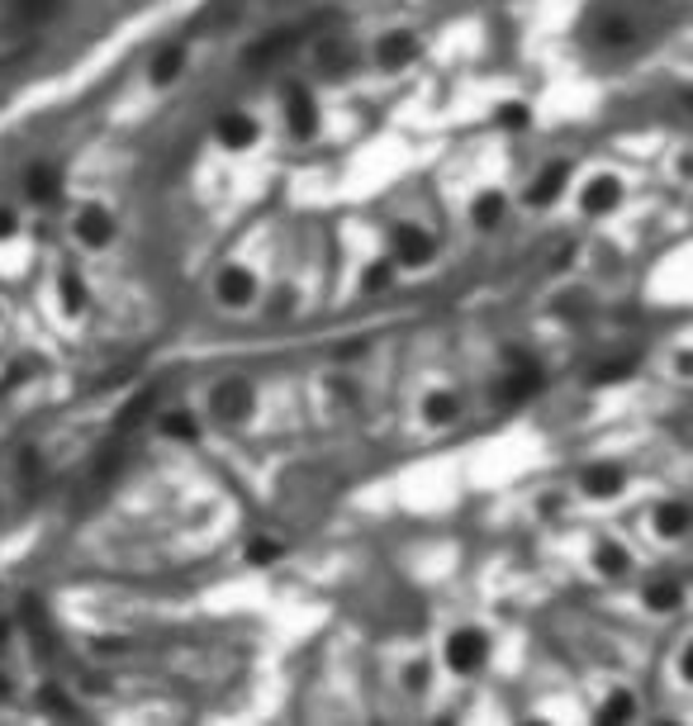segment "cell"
I'll return each mask as SVG.
<instances>
[{
	"label": "cell",
	"instance_id": "cell-1",
	"mask_svg": "<svg viewBox=\"0 0 693 726\" xmlns=\"http://www.w3.org/2000/svg\"><path fill=\"white\" fill-rule=\"evenodd\" d=\"M195 409H200L205 427H214V433H252L261 423V385L243 371L214 375L200 390V399H195Z\"/></svg>",
	"mask_w": 693,
	"mask_h": 726
},
{
	"label": "cell",
	"instance_id": "cell-2",
	"mask_svg": "<svg viewBox=\"0 0 693 726\" xmlns=\"http://www.w3.org/2000/svg\"><path fill=\"white\" fill-rule=\"evenodd\" d=\"M433 660H437L442 679H456V684L485 679L494 665V631L480 627V622H451V627L437 631Z\"/></svg>",
	"mask_w": 693,
	"mask_h": 726
},
{
	"label": "cell",
	"instance_id": "cell-3",
	"mask_svg": "<svg viewBox=\"0 0 693 726\" xmlns=\"http://www.w3.org/2000/svg\"><path fill=\"white\" fill-rule=\"evenodd\" d=\"M570 495L584 503V509H618V503L632 495V465L618 456H590L574 465Z\"/></svg>",
	"mask_w": 693,
	"mask_h": 726
},
{
	"label": "cell",
	"instance_id": "cell-4",
	"mask_svg": "<svg viewBox=\"0 0 693 726\" xmlns=\"http://www.w3.org/2000/svg\"><path fill=\"white\" fill-rule=\"evenodd\" d=\"M642 531L651 547L660 551H679L689 547V531H693V503L679 489H665V495H651L642 509Z\"/></svg>",
	"mask_w": 693,
	"mask_h": 726
},
{
	"label": "cell",
	"instance_id": "cell-5",
	"mask_svg": "<svg viewBox=\"0 0 693 726\" xmlns=\"http://www.w3.org/2000/svg\"><path fill=\"white\" fill-rule=\"evenodd\" d=\"M413 427L428 437H447L466 423V395L451 380H423L413 395Z\"/></svg>",
	"mask_w": 693,
	"mask_h": 726
},
{
	"label": "cell",
	"instance_id": "cell-6",
	"mask_svg": "<svg viewBox=\"0 0 693 726\" xmlns=\"http://www.w3.org/2000/svg\"><path fill=\"white\" fill-rule=\"evenodd\" d=\"M584 575L594 579V585H632L636 579V547L618 531H590V541H584Z\"/></svg>",
	"mask_w": 693,
	"mask_h": 726
},
{
	"label": "cell",
	"instance_id": "cell-7",
	"mask_svg": "<svg viewBox=\"0 0 693 726\" xmlns=\"http://www.w3.org/2000/svg\"><path fill=\"white\" fill-rule=\"evenodd\" d=\"M261 295H267V285H261L257 266L247 262H224L214 266V276H209V300H214L219 314H252L261 309Z\"/></svg>",
	"mask_w": 693,
	"mask_h": 726
},
{
	"label": "cell",
	"instance_id": "cell-8",
	"mask_svg": "<svg viewBox=\"0 0 693 726\" xmlns=\"http://www.w3.org/2000/svg\"><path fill=\"white\" fill-rule=\"evenodd\" d=\"M389 684H395L399 703L428 708L437 698V684H442V669H437L433 651H404V655H395V665H389Z\"/></svg>",
	"mask_w": 693,
	"mask_h": 726
},
{
	"label": "cell",
	"instance_id": "cell-9",
	"mask_svg": "<svg viewBox=\"0 0 693 726\" xmlns=\"http://www.w3.org/2000/svg\"><path fill=\"white\" fill-rule=\"evenodd\" d=\"M67 238L90 256L110 252L114 242H120V214H114L104 200H82L67 218Z\"/></svg>",
	"mask_w": 693,
	"mask_h": 726
},
{
	"label": "cell",
	"instance_id": "cell-10",
	"mask_svg": "<svg viewBox=\"0 0 693 726\" xmlns=\"http://www.w3.org/2000/svg\"><path fill=\"white\" fill-rule=\"evenodd\" d=\"M627 204V180L618 172H590L574 186V210L580 218H590V224H604Z\"/></svg>",
	"mask_w": 693,
	"mask_h": 726
},
{
	"label": "cell",
	"instance_id": "cell-11",
	"mask_svg": "<svg viewBox=\"0 0 693 726\" xmlns=\"http://www.w3.org/2000/svg\"><path fill=\"white\" fill-rule=\"evenodd\" d=\"M442 242L433 228L413 224V218H399V224H389V262L399 271H428L437 262Z\"/></svg>",
	"mask_w": 693,
	"mask_h": 726
},
{
	"label": "cell",
	"instance_id": "cell-12",
	"mask_svg": "<svg viewBox=\"0 0 693 726\" xmlns=\"http://www.w3.org/2000/svg\"><path fill=\"white\" fill-rule=\"evenodd\" d=\"M418 53H423V38H418V29H409V24H395V29L375 34L371 48H366V62H371L381 76H399L409 72Z\"/></svg>",
	"mask_w": 693,
	"mask_h": 726
},
{
	"label": "cell",
	"instance_id": "cell-13",
	"mask_svg": "<svg viewBox=\"0 0 693 726\" xmlns=\"http://www.w3.org/2000/svg\"><path fill=\"white\" fill-rule=\"evenodd\" d=\"M636 608H642L646 617H679L689 608V579L675 575V569H656V575H646L642 585H636Z\"/></svg>",
	"mask_w": 693,
	"mask_h": 726
},
{
	"label": "cell",
	"instance_id": "cell-14",
	"mask_svg": "<svg viewBox=\"0 0 693 726\" xmlns=\"http://www.w3.org/2000/svg\"><path fill=\"white\" fill-rule=\"evenodd\" d=\"M281 124L295 142H313L323 134V105H319V96H313V86L290 82L281 90Z\"/></svg>",
	"mask_w": 693,
	"mask_h": 726
},
{
	"label": "cell",
	"instance_id": "cell-15",
	"mask_svg": "<svg viewBox=\"0 0 693 726\" xmlns=\"http://www.w3.org/2000/svg\"><path fill=\"white\" fill-rule=\"evenodd\" d=\"M52 304H58L62 323H72V328H82V323L90 318V309H96V295H90L86 276L72 262H62L58 271H52Z\"/></svg>",
	"mask_w": 693,
	"mask_h": 726
},
{
	"label": "cell",
	"instance_id": "cell-16",
	"mask_svg": "<svg viewBox=\"0 0 693 726\" xmlns=\"http://www.w3.org/2000/svg\"><path fill=\"white\" fill-rule=\"evenodd\" d=\"M542 366L532 356H522V352H508V371L494 380V399H499L504 409H518V404H528V399H537L542 395Z\"/></svg>",
	"mask_w": 693,
	"mask_h": 726
},
{
	"label": "cell",
	"instance_id": "cell-17",
	"mask_svg": "<svg viewBox=\"0 0 693 726\" xmlns=\"http://www.w3.org/2000/svg\"><path fill=\"white\" fill-rule=\"evenodd\" d=\"M309 58H313V67H319L323 76H333V82H343V76H351L366 62L361 53V43L351 34H319L313 38V48H309Z\"/></svg>",
	"mask_w": 693,
	"mask_h": 726
},
{
	"label": "cell",
	"instance_id": "cell-18",
	"mask_svg": "<svg viewBox=\"0 0 693 726\" xmlns=\"http://www.w3.org/2000/svg\"><path fill=\"white\" fill-rule=\"evenodd\" d=\"M570 180H574V166H570L566 158L542 162V166H537V176H532V180H528V190H522V210H532V214L556 210V204L566 200Z\"/></svg>",
	"mask_w": 693,
	"mask_h": 726
},
{
	"label": "cell",
	"instance_id": "cell-19",
	"mask_svg": "<svg viewBox=\"0 0 693 726\" xmlns=\"http://www.w3.org/2000/svg\"><path fill=\"white\" fill-rule=\"evenodd\" d=\"M261 134H267V128H261V120L252 110H219L214 114V142L224 152H233V158H247V152H257L261 148Z\"/></svg>",
	"mask_w": 693,
	"mask_h": 726
},
{
	"label": "cell",
	"instance_id": "cell-20",
	"mask_svg": "<svg viewBox=\"0 0 693 726\" xmlns=\"http://www.w3.org/2000/svg\"><path fill=\"white\" fill-rule=\"evenodd\" d=\"M642 712H646V703H642V693H636V684L604 679V689H598L590 717L608 722V726H627V722H642Z\"/></svg>",
	"mask_w": 693,
	"mask_h": 726
},
{
	"label": "cell",
	"instance_id": "cell-21",
	"mask_svg": "<svg viewBox=\"0 0 693 726\" xmlns=\"http://www.w3.org/2000/svg\"><path fill=\"white\" fill-rule=\"evenodd\" d=\"M152 427H157V437H162V442H172V447H200L205 433H209L195 404H172V409H162V413L152 418Z\"/></svg>",
	"mask_w": 693,
	"mask_h": 726
},
{
	"label": "cell",
	"instance_id": "cell-22",
	"mask_svg": "<svg viewBox=\"0 0 693 726\" xmlns=\"http://www.w3.org/2000/svg\"><path fill=\"white\" fill-rule=\"evenodd\" d=\"M62 190H67V180H62V166L58 162H29L20 176V196L24 204H34V210H48V204L62 200Z\"/></svg>",
	"mask_w": 693,
	"mask_h": 726
},
{
	"label": "cell",
	"instance_id": "cell-23",
	"mask_svg": "<svg viewBox=\"0 0 693 726\" xmlns=\"http://www.w3.org/2000/svg\"><path fill=\"white\" fill-rule=\"evenodd\" d=\"M508 214H513V200H508L504 186H480L466 204V224L475 233H499Z\"/></svg>",
	"mask_w": 693,
	"mask_h": 726
},
{
	"label": "cell",
	"instance_id": "cell-24",
	"mask_svg": "<svg viewBox=\"0 0 693 726\" xmlns=\"http://www.w3.org/2000/svg\"><path fill=\"white\" fill-rule=\"evenodd\" d=\"M299 43H305V29H276V34H267V38L243 48V67H276V62L290 58Z\"/></svg>",
	"mask_w": 693,
	"mask_h": 726
},
{
	"label": "cell",
	"instance_id": "cell-25",
	"mask_svg": "<svg viewBox=\"0 0 693 726\" xmlns=\"http://www.w3.org/2000/svg\"><path fill=\"white\" fill-rule=\"evenodd\" d=\"M186 72H190V48L186 43H162L148 58V86L152 90H172Z\"/></svg>",
	"mask_w": 693,
	"mask_h": 726
},
{
	"label": "cell",
	"instance_id": "cell-26",
	"mask_svg": "<svg viewBox=\"0 0 693 726\" xmlns=\"http://www.w3.org/2000/svg\"><path fill=\"white\" fill-rule=\"evenodd\" d=\"M285 561V541L276 531H252V537L243 541V565L247 569H271Z\"/></svg>",
	"mask_w": 693,
	"mask_h": 726
},
{
	"label": "cell",
	"instance_id": "cell-27",
	"mask_svg": "<svg viewBox=\"0 0 693 726\" xmlns=\"http://www.w3.org/2000/svg\"><path fill=\"white\" fill-rule=\"evenodd\" d=\"M636 38H642V29H636L632 15H608V20H598V29H594L598 48H632Z\"/></svg>",
	"mask_w": 693,
	"mask_h": 726
},
{
	"label": "cell",
	"instance_id": "cell-28",
	"mask_svg": "<svg viewBox=\"0 0 693 726\" xmlns=\"http://www.w3.org/2000/svg\"><path fill=\"white\" fill-rule=\"evenodd\" d=\"M395 280H399V266L389 262V252H381V256H371V262L361 266V276H357V290H361V295H385Z\"/></svg>",
	"mask_w": 693,
	"mask_h": 726
},
{
	"label": "cell",
	"instance_id": "cell-29",
	"mask_svg": "<svg viewBox=\"0 0 693 726\" xmlns=\"http://www.w3.org/2000/svg\"><path fill=\"white\" fill-rule=\"evenodd\" d=\"M490 120H494V128H504V134H528V128H532V105H528V100H499Z\"/></svg>",
	"mask_w": 693,
	"mask_h": 726
},
{
	"label": "cell",
	"instance_id": "cell-30",
	"mask_svg": "<svg viewBox=\"0 0 693 726\" xmlns=\"http://www.w3.org/2000/svg\"><path fill=\"white\" fill-rule=\"evenodd\" d=\"M44 475H48L44 447H34V442H29V447H20V451H15V479H20V485H24V489H34Z\"/></svg>",
	"mask_w": 693,
	"mask_h": 726
},
{
	"label": "cell",
	"instance_id": "cell-31",
	"mask_svg": "<svg viewBox=\"0 0 693 726\" xmlns=\"http://www.w3.org/2000/svg\"><path fill=\"white\" fill-rule=\"evenodd\" d=\"M636 375V361H598V366L590 371V385L594 390H618V385H627Z\"/></svg>",
	"mask_w": 693,
	"mask_h": 726
},
{
	"label": "cell",
	"instance_id": "cell-32",
	"mask_svg": "<svg viewBox=\"0 0 693 726\" xmlns=\"http://www.w3.org/2000/svg\"><path fill=\"white\" fill-rule=\"evenodd\" d=\"M62 10H67V0H15V20L20 24H48V20H58Z\"/></svg>",
	"mask_w": 693,
	"mask_h": 726
},
{
	"label": "cell",
	"instance_id": "cell-33",
	"mask_svg": "<svg viewBox=\"0 0 693 726\" xmlns=\"http://www.w3.org/2000/svg\"><path fill=\"white\" fill-rule=\"evenodd\" d=\"M670 689H679V693L693 689V646H689V637L675 641V651H670Z\"/></svg>",
	"mask_w": 693,
	"mask_h": 726
},
{
	"label": "cell",
	"instance_id": "cell-34",
	"mask_svg": "<svg viewBox=\"0 0 693 726\" xmlns=\"http://www.w3.org/2000/svg\"><path fill=\"white\" fill-rule=\"evenodd\" d=\"M24 233V218H20V210L15 204H0V248H10Z\"/></svg>",
	"mask_w": 693,
	"mask_h": 726
},
{
	"label": "cell",
	"instance_id": "cell-35",
	"mask_svg": "<svg viewBox=\"0 0 693 726\" xmlns=\"http://www.w3.org/2000/svg\"><path fill=\"white\" fill-rule=\"evenodd\" d=\"M5 323H10V304H5V295H0V333H5Z\"/></svg>",
	"mask_w": 693,
	"mask_h": 726
}]
</instances>
